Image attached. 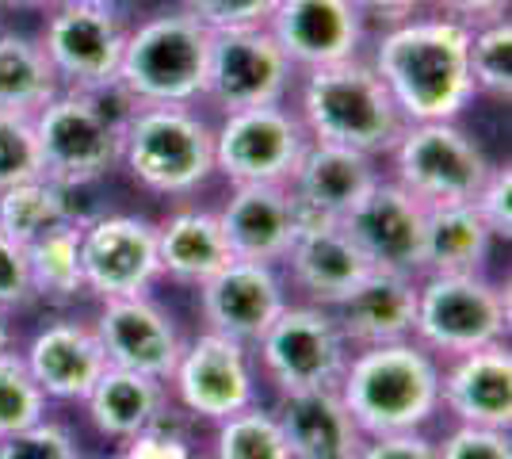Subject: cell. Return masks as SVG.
I'll return each instance as SVG.
<instances>
[{"instance_id": "cell-1", "label": "cell", "mask_w": 512, "mask_h": 459, "mask_svg": "<svg viewBox=\"0 0 512 459\" xmlns=\"http://www.w3.org/2000/svg\"><path fill=\"white\" fill-rule=\"evenodd\" d=\"M470 27L448 16H409L379 27L367 62L383 77L406 123L459 119L474 100L467 66Z\"/></svg>"}, {"instance_id": "cell-2", "label": "cell", "mask_w": 512, "mask_h": 459, "mask_svg": "<svg viewBox=\"0 0 512 459\" xmlns=\"http://www.w3.org/2000/svg\"><path fill=\"white\" fill-rule=\"evenodd\" d=\"M337 394L363 437L413 433L440 414V364L417 341L356 349L344 364Z\"/></svg>"}, {"instance_id": "cell-3", "label": "cell", "mask_w": 512, "mask_h": 459, "mask_svg": "<svg viewBox=\"0 0 512 459\" xmlns=\"http://www.w3.org/2000/svg\"><path fill=\"white\" fill-rule=\"evenodd\" d=\"M299 119L310 142H333L348 150L386 157L406 127L402 111L394 108L383 77L367 62V54L337 66L299 73Z\"/></svg>"}, {"instance_id": "cell-4", "label": "cell", "mask_w": 512, "mask_h": 459, "mask_svg": "<svg viewBox=\"0 0 512 459\" xmlns=\"http://www.w3.org/2000/svg\"><path fill=\"white\" fill-rule=\"evenodd\" d=\"M134 100L119 85L100 92L62 88L35 111L43 169L58 184H96L119 169L123 127Z\"/></svg>"}, {"instance_id": "cell-5", "label": "cell", "mask_w": 512, "mask_h": 459, "mask_svg": "<svg viewBox=\"0 0 512 459\" xmlns=\"http://www.w3.org/2000/svg\"><path fill=\"white\" fill-rule=\"evenodd\" d=\"M119 165L153 196H192L214 176V127L180 104H134Z\"/></svg>"}, {"instance_id": "cell-6", "label": "cell", "mask_w": 512, "mask_h": 459, "mask_svg": "<svg viewBox=\"0 0 512 459\" xmlns=\"http://www.w3.org/2000/svg\"><path fill=\"white\" fill-rule=\"evenodd\" d=\"M211 31L184 8L157 12L127 31L115 85L134 104H180L192 108L207 88Z\"/></svg>"}, {"instance_id": "cell-7", "label": "cell", "mask_w": 512, "mask_h": 459, "mask_svg": "<svg viewBox=\"0 0 512 459\" xmlns=\"http://www.w3.org/2000/svg\"><path fill=\"white\" fill-rule=\"evenodd\" d=\"M509 291L486 272H428L417 280L413 341L432 356H463L509 341Z\"/></svg>"}, {"instance_id": "cell-8", "label": "cell", "mask_w": 512, "mask_h": 459, "mask_svg": "<svg viewBox=\"0 0 512 459\" xmlns=\"http://www.w3.org/2000/svg\"><path fill=\"white\" fill-rule=\"evenodd\" d=\"M386 157L390 180H398L425 207L470 203L493 169L486 150L459 127V119L406 123Z\"/></svg>"}, {"instance_id": "cell-9", "label": "cell", "mask_w": 512, "mask_h": 459, "mask_svg": "<svg viewBox=\"0 0 512 459\" xmlns=\"http://www.w3.org/2000/svg\"><path fill=\"white\" fill-rule=\"evenodd\" d=\"M310 134L287 104L226 111L214 127V176L230 184H291Z\"/></svg>"}, {"instance_id": "cell-10", "label": "cell", "mask_w": 512, "mask_h": 459, "mask_svg": "<svg viewBox=\"0 0 512 459\" xmlns=\"http://www.w3.org/2000/svg\"><path fill=\"white\" fill-rule=\"evenodd\" d=\"M256 349L279 394L337 387L352 356V345L344 341L333 310L314 303L283 306L276 322L256 341Z\"/></svg>"}, {"instance_id": "cell-11", "label": "cell", "mask_w": 512, "mask_h": 459, "mask_svg": "<svg viewBox=\"0 0 512 459\" xmlns=\"http://www.w3.org/2000/svg\"><path fill=\"white\" fill-rule=\"evenodd\" d=\"M130 23L119 8H81V4H50L39 46L50 58L62 88L100 92L115 85L119 58L127 46Z\"/></svg>"}, {"instance_id": "cell-12", "label": "cell", "mask_w": 512, "mask_h": 459, "mask_svg": "<svg viewBox=\"0 0 512 459\" xmlns=\"http://www.w3.org/2000/svg\"><path fill=\"white\" fill-rule=\"evenodd\" d=\"M299 69L279 50L268 27H237L214 31L211 62H207V88L203 100L222 111L264 108L283 104Z\"/></svg>"}, {"instance_id": "cell-13", "label": "cell", "mask_w": 512, "mask_h": 459, "mask_svg": "<svg viewBox=\"0 0 512 459\" xmlns=\"http://www.w3.org/2000/svg\"><path fill=\"white\" fill-rule=\"evenodd\" d=\"M81 268L85 291L104 299L150 295L161 280L157 222L142 215H96L81 226Z\"/></svg>"}, {"instance_id": "cell-14", "label": "cell", "mask_w": 512, "mask_h": 459, "mask_svg": "<svg viewBox=\"0 0 512 459\" xmlns=\"http://www.w3.org/2000/svg\"><path fill=\"white\" fill-rule=\"evenodd\" d=\"M180 406L199 421H222L256 402V379L249 345L230 341L222 333H199L180 349V360L169 375Z\"/></svg>"}, {"instance_id": "cell-15", "label": "cell", "mask_w": 512, "mask_h": 459, "mask_svg": "<svg viewBox=\"0 0 512 459\" xmlns=\"http://www.w3.org/2000/svg\"><path fill=\"white\" fill-rule=\"evenodd\" d=\"M264 27L299 73L360 58L367 46V16L356 0H276Z\"/></svg>"}, {"instance_id": "cell-16", "label": "cell", "mask_w": 512, "mask_h": 459, "mask_svg": "<svg viewBox=\"0 0 512 459\" xmlns=\"http://www.w3.org/2000/svg\"><path fill=\"white\" fill-rule=\"evenodd\" d=\"M425 222L428 207L390 176H379V184L341 219L352 241L367 253V261L386 272H425Z\"/></svg>"}, {"instance_id": "cell-17", "label": "cell", "mask_w": 512, "mask_h": 459, "mask_svg": "<svg viewBox=\"0 0 512 459\" xmlns=\"http://www.w3.org/2000/svg\"><path fill=\"white\" fill-rule=\"evenodd\" d=\"M92 329L104 345L111 368L142 372L150 379H161V383H169L172 368L180 360V349H184L172 314H165L150 295L104 299Z\"/></svg>"}, {"instance_id": "cell-18", "label": "cell", "mask_w": 512, "mask_h": 459, "mask_svg": "<svg viewBox=\"0 0 512 459\" xmlns=\"http://www.w3.org/2000/svg\"><path fill=\"white\" fill-rule=\"evenodd\" d=\"M283 306H287V291L276 276V264L234 257L214 280L199 287V310L207 329L241 345H256Z\"/></svg>"}, {"instance_id": "cell-19", "label": "cell", "mask_w": 512, "mask_h": 459, "mask_svg": "<svg viewBox=\"0 0 512 459\" xmlns=\"http://www.w3.org/2000/svg\"><path fill=\"white\" fill-rule=\"evenodd\" d=\"M218 222L237 261L279 264L306 226V215L287 184H234Z\"/></svg>"}, {"instance_id": "cell-20", "label": "cell", "mask_w": 512, "mask_h": 459, "mask_svg": "<svg viewBox=\"0 0 512 459\" xmlns=\"http://www.w3.org/2000/svg\"><path fill=\"white\" fill-rule=\"evenodd\" d=\"M283 261L291 264V280L302 295L314 306H329V310L348 299L375 268L341 222L329 219L306 222Z\"/></svg>"}, {"instance_id": "cell-21", "label": "cell", "mask_w": 512, "mask_h": 459, "mask_svg": "<svg viewBox=\"0 0 512 459\" xmlns=\"http://www.w3.org/2000/svg\"><path fill=\"white\" fill-rule=\"evenodd\" d=\"M379 176H383L379 157H371V153L333 146V142H310L287 188L299 199L306 222H341L379 184Z\"/></svg>"}, {"instance_id": "cell-22", "label": "cell", "mask_w": 512, "mask_h": 459, "mask_svg": "<svg viewBox=\"0 0 512 459\" xmlns=\"http://www.w3.org/2000/svg\"><path fill=\"white\" fill-rule=\"evenodd\" d=\"M20 356L39 391L58 402H85L96 379L107 372L104 345L85 322H46Z\"/></svg>"}, {"instance_id": "cell-23", "label": "cell", "mask_w": 512, "mask_h": 459, "mask_svg": "<svg viewBox=\"0 0 512 459\" xmlns=\"http://www.w3.org/2000/svg\"><path fill=\"white\" fill-rule=\"evenodd\" d=\"M440 406L459 425H512V352L509 341L451 356L448 372H440Z\"/></svg>"}, {"instance_id": "cell-24", "label": "cell", "mask_w": 512, "mask_h": 459, "mask_svg": "<svg viewBox=\"0 0 512 459\" xmlns=\"http://www.w3.org/2000/svg\"><path fill=\"white\" fill-rule=\"evenodd\" d=\"M333 318H337L344 341L352 349L413 341V326H417V276L371 268L367 280L348 299L333 306Z\"/></svg>"}, {"instance_id": "cell-25", "label": "cell", "mask_w": 512, "mask_h": 459, "mask_svg": "<svg viewBox=\"0 0 512 459\" xmlns=\"http://www.w3.org/2000/svg\"><path fill=\"white\" fill-rule=\"evenodd\" d=\"M276 421L291 459H356L363 448L360 425L348 414L337 387L279 394Z\"/></svg>"}, {"instance_id": "cell-26", "label": "cell", "mask_w": 512, "mask_h": 459, "mask_svg": "<svg viewBox=\"0 0 512 459\" xmlns=\"http://www.w3.org/2000/svg\"><path fill=\"white\" fill-rule=\"evenodd\" d=\"M157 261H161V276H169L172 284L199 291L207 280H214L234 261V249L222 234L218 211L188 207L157 222Z\"/></svg>"}, {"instance_id": "cell-27", "label": "cell", "mask_w": 512, "mask_h": 459, "mask_svg": "<svg viewBox=\"0 0 512 459\" xmlns=\"http://www.w3.org/2000/svg\"><path fill=\"white\" fill-rule=\"evenodd\" d=\"M85 406L92 425L107 440L123 444V440L138 437V433H146L161 421V414H165V387H161V379L107 364V372L88 391Z\"/></svg>"}, {"instance_id": "cell-28", "label": "cell", "mask_w": 512, "mask_h": 459, "mask_svg": "<svg viewBox=\"0 0 512 459\" xmlns=\"http://www.w3.org/2000/svg\"><path fill=\"white\" fill-rule=\"evenodd\" d=\"M493 241L497 238L474 211V203L428 207L425 272H486Z\"/></svg>"}, {"instance_id": "cell-29", "label": "cell", "mask_w": 512, "mask_h": 459, "mask_svg": "<svg viewBox=\"0 0 512 459\" xmlns=\"http://www.w3.org/2000/svg\"><path fill=\"white\" fill-rule=\"evenodd\" d=\"M23 253H27L31 295L39 303L65 306L88 295L85 268H81V222H62V226L46 230L43 238L23 245Z\"/></svg>"}, {"instance_id": "cell-30", "label": "cell", "mask_w": 512, "mask_h": 459, "mask_svg": "<svg viewBox=\"0 0 512 459\" xmlns=\"http://www.w3.org/2000/svg\"><path fill=\"white\" fill-rule=\"evenodd\" d=\"M58 92L62 81L39 39H27L20 31H0V111L35 115Z\"/></svg>"}, {"instance_id": "cell-31", "label": "cell", "mask_w": 512, "mask_h": 459, "mask_svg": "<svg viewBox=\"0 0 512 459\" xmlns=\"http://www.w3.org/2000/svg\"><path fill=\"white\" fill-rule=\"evenodd\" d=\"M62 222L81 219L69 199V188L50 176H35V180H23V184H12L0 192V230L20 245H31Z\"/></svg>"}, {"instance_id": "cell-32", "label": "cell", "mask_w": 512, "mask_h": 459, "mask_svg": "<svg viewBox=\"0 0 512 459\" xmlns=\"http://www.w3.org/2000/svg\"><path fill=\"white\" fill-rule=\"evenodd\" d=\"M467 66H470V81H474V96H490V100L509 104V96H512V20H509V12L470 27Z\"/></svg>"}, {"instance_id": "cell-33", "label": "cell", "mask_w": 512, "mask_h": 459, "mask_svg": "<svg viewBox=\"0 0 512 459\" xmlns=\"http://www.w3.org/2000/svg\"><path fill=\"white\" fill-rule=\"evenodd\" d=\"M214 459H291V448H287L276 414L260 410L253 402L218 421Z\"/></svg>"}, {"instance_id": "cell-34", "label": "cell", "mask_w": 512, "mask_h": 459, "mask_svg": "<svg viewBox=\"0 0 512 459\" xmlns=\"http://www.w3.org/2000/svg\"><path fill=\"white\" fill-rule=\"evenodd\" d=\"M46 417V394L31 379L20 352H0V440L16 437Z\"/></svg>"}, {"instance_id": "cell-35", "label": "cell", "mask_w": 512, "mask_h": 459, "mask_svg": "<svg viewBox=\"0 0 512 459\" xmlns=\"http://www.w3.org/2000/svg\"><path fill=\"white\" fill-rule=\"evenodd\" d=\"M35 176H46L35 138V115L0 111V192Z\"/></svg>"}, {"instance_id": "cell-36", "label": "cell", "mask_w": 512, "mask_h": 459, "mask_svg": "<svg viewBox=\"0 0 512 459\" xmlns=\"http://www.w3.org/2000/svg\"><path fill=\"white\" fill-rule=\"evenodd\" d=\"M0 459H85L73 433L58 421H35L16 437L0 440Z\"/></svg>"}, {"instance_id": "cell-37", "label": "cell", "mask_w": 512, "mask_h": 459, "mask_svg": "<svg viewBox=\"0 0 512 459\" xmlns=\"http://www.w3.org/2000/svg\"><path fill=\"white\" fill-rule=\"evenodd\" d=\"M276 0H180V8L195 16L207 31H237V27H264Z\"/></svg>"}, {"instance_id": "cell-38", "label": "cell", "mask_w": 512, "mask_h": 459, "mask_svg": "<svg viewBox=\"0 0 512 459\" xmlns=\"http://www.w3.org/2000/svg\"><path fill=\"white\" fill-rule=\"evenodd\" d=\"M440 459H512L509 429L486 425H455L444 444H436Z\"/></svg>"}, {"instance_id": "cell-39", "label": "cell", "mask_w": 512, "mask_h": 459, "mask_svg": "<svg viewBox=\"0 0 512 459\" xmlns=\"http://www.w3.org/2000/svg\"><path fill=\"white\" fill-rule=\"evenodd\" d=\"M482 222L490 226L497 241H509L512 234V169L509 165H493L486 184L478 188V196L470 199Z\"/></svg>"}, {"instance_id": "cell-40", "label": "cell", "mask_w": 512, "mask_h": 459, "mask_svg": "<svg viewBox=\"0 0 512 459\" xmlns=\"http://www.w3.org/2000/svg\"><path fill=\"white\" fill-rule=\"evenodd\" d=\"M27 303H35L27 280V253L20 241L0 230V310H23Z\"/></svg>"}, {"instance_id": "cell-41", "label": "cell", "mask_w": 512, "mask_h": 459, "mask_svg": "<svg viewBox=\"0 0 512 459\" xmlns=\"http://www.w3.org/2000/svg\"><path fill=\"white\" fill-rule=\"evenodd\" d=\"M356 459H440L436 444L425 437V429L413 433H386V437H363Z\"/></svg>"}, {"instance_id": "cell-42", "label": "cell", "mask_w": 512, "mask_h": 459, "mask_svg": "<svg viewBox=\"0 0 512 459\" xmlns=\"http://www.w3.org/2000/svg\"><path fill=\"white\" fill-rule=\"evenodd\" d=\"M119 459H195V448L180 433H169L157 421L146 433L123 440V456Z\"/></svg>"}, {"instance_id": "cell-43", "label": "cell", "mask_w": 512, "mask_h": 459, "mask_svg": "<svg viewBox=\"0 0 512 459\" xmlns=\"http://www.w3.org/2000/svg\"><path fill=\"white\" fill-rule=\"evenodd\" d=\"M428 4H436V12H440V16L467 23V27L486 23V20H493V16H505V12H509V0H428Z\"/></svg>"}, {"instance_id": "cell-44", "label": "cell", "mask_w": 512, "mask_h": 459, "mask_svg": "<svg viewBox=\"0 0 512 459\" xmlns=\"http://www.w3.org/2000/svg\"><path fill=\"white\" fill-rule=\"evenodd\" d=\"M356 4L367 16V23L375 20L379 27H390V23H402L409 16H421L428 0H356Z\"/></svg>"}, {"instance_id": "cell-45", "label": "cell", "mask_w": 512, "mask_h": 459, "mask_svg": "<svg viewBox=\"0 0 512 459\" xmlns=\"http://www.w3.org/2000/svg\"><path fill=\"white\" fill-rule=\"evenodd\" d=\"M54 4H81V8H127L130 0H54Z\"/></svg>"}, {"instance_id": "cell-46", "label": "cell", "mask_w": 512, "mask_h": 459, "mask_svg": "<svg viewBox=\"0 0 512 459\" xmlns=\"http://www.w3.org/2000/svg\"><path fill=\"white\" fill-rule=\"evenodd\" d=\"M54 0H0V8H50Z\"/></svg>"}, {"instance_id": "cell-47", "label": "cell", "mask_w": 512, "mask_h": 459, "mask_svg": "<svg viewBox=\"0 0 512 459\" xmlns=\"http://www.w3.org/2000/svg\"><path fill=\"white\" fill-rule=\"evenodd\" d=\"M12 349V329H8V310H0V352Z\"/></svg>"}, {"instance_id": "cell-48", "label": "cell", "mask_w": 512, "mask_h": 459, "mask_svg": "<svg viewBox=\"0 0 512 459\" xmlns=\"http://www.w3.org/2000/svg\"><path fill=\"white\" fill-rule=\"evenodd\" d=\"M195 459H214V456H195Z\"/></svg>"}]
</instances>
